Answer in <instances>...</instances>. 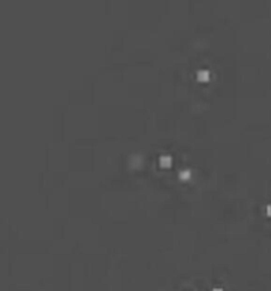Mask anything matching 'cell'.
Returning a JSON list of instances; mask_svg holds the SVG:
<instances>
[{
	"mask_svg": "<svg viewBox=\"0 0 271 291\" xmlns=\"http://www.w3.org/2000/svg\"><path fill=\"white\" fill-rule=\"evenodd\" d=\"M213 291H223L222 288H213Z\"/></svg>",
	"mask_w": 271,
	"mask_h": 291,
	"instance_id": "5",
	"label": "cell"
},
{
	"mask_svg": "<svg viewBox=\"0 0 271 291\" xmlns=\"http://www.w3.org/2000/svg\"><path fill=\"white\" fill-rule=\"evenodd\" d=\"M180 176H182V178H189V176H190V172H189L188 169H185L183 172H180Z\"/></svg>",
	"mask_w": 271,
	"mask_h": 291,
	"instance_id": "3",
	"label": "cell"
},
{
	"mask_svg": "<svg viewBox=\"0 0 271 291\" xmlns=\"http://www.w3.org/2000/svg\"><path fill=\"white\" fill-rule=\"evenodd\" d=\"M159 161L163 166H169L170 163H172V156H170V155H160Z\"/></svg>",
	"mask_w": 271,
	"mask_h": 291,
	"instance_id": "1",
	"label": "cell"
},
{
	"mask_svg": "<svg viewBox=\"0 0 271 291\" xmlns=\"http://www.w3.org/2000/svg\"><path fill=\"white\" fill-rule=\"evenodd\" d=\"M209 75H210V73L207 70H199V71H197V78H199V80H202V81L209 80Z\"/></svg>",
	"mask_w": 271,
	"mask_h": 291,
	"instance_id": "2",
	"label": "cell"
},
{
	"mask_svg": "<svg viewBox=\"0 0 271 291\" xmlns=\"http://www.w3.org/2000/svg\"><path fill=\"white\" fill-rule=\"evenodd\" d=\"M267 213L271 216V205H268V206H267Z\"/></svg>",
	"mask_w": 271,
	"mask_h": 291,
	"instance_id": "4",
	"label": "cell"
}]
</instances>
